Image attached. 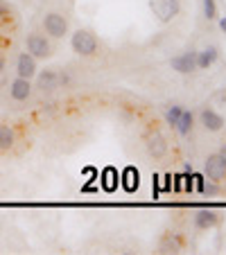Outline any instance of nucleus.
Returning <instances> with one entry per match:
<instances>
[{"mask_svg": "<svg viewBox=\"0 0 226 255\" xmlns=\"http://www.w3.org/2000/svg\"><path fill=\"white\" fill-rule=\"evenodd\" d=\"M70 48L72 52H77L79 57H93L97 52V39L88 29H77L70 36Z\"/></svg>", "mask_w": 226, "mask_h": 255, "instance_id": "1", "label": "nucleus"}, {"mask_svg": "<svg viewBox=\"0 0 226 255\" xmlns=\"http://www.w3.org/2000/svg\"><path fill=\"white\" fill-rule=\"evenodd\" d=\"M149 9L161 23H170L181 11V0H149Z\"/></svg>", "mask_w": 226, "mask_h": 255, "instance_id": "2", "label": "nucleus"}, {"mask_svg": "<svg viewBox=\"0 0 226 255\" xmlns=\"http://www.w3.org/2000/svg\"><path fill=\"white\" fill-rule=\"evenodd\" d=\"M25 48H27V52L32 54L34 59H48L50 54H52V45H50L48 36H45V34H39V32L27 34Z\"/></svg>", "mask_w": 226, "mask_h": 255, "instance_id": "3", "label": "nucleus"}, {"mask_svg": "<svg viewBox=\"0 0 226 255\" xmlns=\"http://www.w3.org/2000/svg\"><path fill=\"white\" fill-rule=\"evenodd\" d=\"M204 174H206L208 181H215V183H224L226 181V160L220 154H211L204 163Z\"/></svg>", "mask_w": 226, "mask_h": 255, "instance_id": "4", "label": "nucleus"}, {"mask_svg": "<svg viewBox=\"0 0 226 255\" xmlns=\"http://www.w3.org/2000/svg\"><path fill=\"white\" fill-rule=\"evenodd\" d=\"M43 29L48 36H52V39H61V36L68 34V20L63 18L61 14H57V11H50V14H45V18H43Z\"/></svg>", "mask_w": 226, "mask_h": 255, "instance_id": "5", "label": "nucleus"}, {"mask_svg": "<svg viewBox=\"0 0 226 255\" xmlns=\"http://www.w3.org/2000/svg\"><path fill=\"white\" fill-rule=\"evenodd\" d=\"M145 147H147L149 156H154V158H163V156H168V149H170L165 135L156 129L149 131V133L145 135Z\"/></svg>", "mask_w": 226, "mask_h": 255, "instance_id": "6", "label": "nucleus"}, {"mask_svg": "<svg viewBox=\"0 0 226 255\" xmlns=\"http://www.w3.org/2000/svg\"><path fill=\"white\" fill-rule=\"evenodd\" d=\"M172 70H177L179 75H190V72L197 70V52L195 50H188V52H181L170 61Z\"/></svg>", "mask_w": 226, "mask_h": 255, "instance_id": "7", "label": "nucleus"}, {"mask_svg": "<svg viewBox=\"0 0 226 255\" xmlns=\"http://www.w3.org/2000/svg\"><path fill=\"white\" fill-rule=\"evenodd\" d=\"M186 246V237L177 231L163 233V237L159 240V253H181Z\"/></svg>", "mask_w": 226, "mask_h": 255, "instance_id": "8", "label": "nucleus"}, {"mask_svg": "<svg viewBox=\"0 0 226 255\" xmlns=\"http://www.w3.org/2000/svg\"><path fill=\"white\" fill-rule=\"evenodd\" d=\"M36 72H39V68H36V59H34L27 50L20 52L18 59H16V75L23 77V79H32V77H36Z\"/></svg>", "mask_w": 226, "mask_h": 255, "instance_id": "9", "label": "nucleus"}, {"mask_svg": "<svg viewBox=\"0 0 226 255\" xmlns=\"http://www.w3.org/2000/svg\"><path fill=\"white\" fill-rule=\"evenodd\" d=\"M222 215L217 210H211V208H202V210L195 212V228L197 231H211L220 224Z\"/></svg>", "mask_w": 226, "mask_h": 255, "instance_id": "10", "label": "nucleus"}, {"mask_svg": "<svg viewBox=\"0 0 226 255\" xmlns=\"http://www.w3.org/2000/svg\"><path fill=\"white\" fill-rule=\"evenodd\" d=\"M199 120H202L204 129L206 131H213V133H217V131L224 129L226 120L222 113H217L215 109H211V106H206V109H202V113H199Z\"/></svg>", "mask_w": 226, "mask_h": 255, "instance_id": "11", "label": "nucleus"}, {"mask_svg": "<svg viewBox=\"0 0 226 255\" xmlns=\"http://www.w3.org/2000/svg\"><path fill=\"white\" fill-rule=\"evenodd\" d=\"M9 95H11V100H16V102L29 100V95H32V84H29V79L16 77L9 86Z\"/></svg>", "mask_w": 226, "mask_h": 255, "instance_id": "12", "label": "nucleus"}, {"mask_svg": "<svg viewBox=\"0 0 226 255\" xmlns=\"http://www.w3.org/2000/svg\"><path fill=\"white\" fill-rule=\"evenodd\" d=\"M36 84H39V88L43 93L54 91V88L59 86V72H54V70H41V72H36Z\"/></svg>", "mask_w": 226, "mask_h": 255, "instance_id": "13", "label": "nucleus"}, {"mask_svg": "<svg viewBox=\"0 0 226 255\" xmlns=\"http://www.w3.org/2000/svg\"><path fill=\"white\" fill-rule=\"evenodd\" d=\"M217 59H220V50H217L215 45H208V48L199 50L197 52V70H206V68H211Z\"/></svg>", "mask_w": 226, "mask_h": 255, "instance_id": "14", "label": "nucleus"}, {"mask_svg": "<svg viewBox=\"0 0 226 255\" xmlns=\"http://www.w3.org/2000/svg\"><path fill=\"white\" fill-rule=\"evenodd\" d=\"M16 142V133L9 125H0V151H9Z\"/></svg>", "mask_w": 226, "mask_h": 255, "instance_id": "15", "label": "nucleus"}, {"mask_svg": "<svg viewBox=\"0 0 226 255\" xmlns=\"http://www.w3.org/2000/svg\"><path fill=\"white\" fill-rule=\"evenodd\" d=\"M193 127H195V116H193V111H183V113H181V120H179V125H177V131H179L181 135H190Z\"/></svg>", "mask_w": 226, "mask_h": 255, "instance_id": "16", "label": "nucleus"}, {"mask_svg": "<svg viewBox=\"0 0 226 255\" xmlns=\"http://www.w3.org/2000/svg\"><path fill=\"white\" fill-rule=\"evenodd\" d=\"M181 113H183V109L179 104L168 106V109H165V122H168L170 127H174V129H177L179 120H181Z\"/></svg>", "mask_w": 226, "mask_h": 255, "instance_id": "17", "label": "nucleus"}, {"mask_svg": "<svg viewBox=\"0 0 226 255\" xmlns=\"http://www.w3.org/2000/svg\"><path fill=\"white\" fill-rule=\"evenodd\" d=\"M202 7H204V16H206L208 20L217 18V2L215 0H202Z\"/></svg>", "mask_w": 226, "mask_h": 255, "instance_id": "18", "label": "nucleus"}, {"mask_svg": "<svg viewBox=\"0 0 226 255\" xmlns=\"http://www.w3.org/2000/svg\"><path fill=\"white\" fill-rule=\"evenodd\" d=\"M213 102L215 104H222V106H226V88H220V91L213 95Z\"/></svg>", "mask_w": 226, "mask_h": 255, "instance_id": "19", "label": "nucleus"}, {"mask_svg": "<svg viewBox=\"0 0 226 255\" xmlns=\"http://www.w3.org/2000/svg\"><path fill=\"white\" fill-rule=\"evenodd\" d=\"M7 18H9V7L0 0V23H2V20H7Z\"/></svg>", "mask_w": 226, "mask_h": 255, "instance_id": "20", "label": "nucleus"}, {"mask_svg": "<svg viewBox=\"0 0 226 255\" xmlns=\"http://www.w3.org/2000/svg\"><path fill=\"white\" fill-rule=\"evenodd\" d=\"M220 29L226 34V16H220Z\"/></svg>", "mask_w": 226, "mask_h": 255, "instance_id": "21", "label": "nucleus"}, {"mask_svg": "<svg viewBox=\"0 0 226 255\" xmlns=\"http://www.w3.org/2000/svg\"><path fill=\"white\" fill-rule=\"evenodd\" d=\"M217 154H220V156H222V158H224V160H226V142H224V144H222V147H220V151H217Z\"/></svg>", "mask_w": 226, "mask_h": 255, "instance_id": "22", "label": "nucleus"}, {"mask_svg": "<svg viewBox=\"0 0 226 255\" xmlns=\"http://www.w3.org/2000/svg\"><path fill=\"white\" fill-rule=\"evenodd\" d=\"M2 70H5V57L0 54V75H2Z\"/></svg>", "mask_w": 226, "mask_h": 255, "instance_id": "23", "label": "nucleus"}]
</instances>
